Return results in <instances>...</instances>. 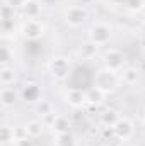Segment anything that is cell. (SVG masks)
I'll return each instance as SVG.
<instances>
[{"label":"cell","instance_id":"1","mask_svg":"<svg viewBox=\"0 0 145 146\" xmlns=\"http://www.w3.org/2000/svg\"><path fill=\"white\" fill-rule=\"evenodd\" d=\"M92 85L96 88H99L101 92H104L106 95L116 92L121 85V78H119V73L114 72V70H109L106 66L99 68L97 72L94 73L92 76Z\"/></svg>","mask_w":145,"mask_h":146},{"label":"cell","instance_id":"2","mask_svg":"<svg viewBox=\"0 0 145 146\" xmlns=\"http://www.w3.org/2000/svg\"><path fill=\"white\" fill-rule=\"evenodd\" d=\"M48 72L50 75L58 80V82H65L70 78L72 75V65L68 61V58L65 56H55L50 63H48Z\"/></svg>","mask_w":145,"mask_h":146},{"label":"cell","instance_id":"3","mask_svg":"<svg viewBox=\"0 0 145 146\" xmlns=\"http://www.w3.org/2000/svg\"><path fill=\"white\" fill-rule=\"evenodd\" d=\"M111 34H113L111 26L106 24V22H103V21H97V22H94V24L89 27L87 37H89V41H92L96 46L101 48V46H106L109 42Z\"/></svg>","mask_w":145,"mask_h":146},{"label":"cell","instance_id":"4","mask_svg":"<svg viewBox=\"0 0 145 146\" xmlns=\"http://www.w3.org/2000/svg\"><path fill=\"white\" fill-rule=\"evenodd\" d=\"M65 24L70 26V27H80L87 22L89 19V10L84 7V5H70L67 10H65Z\"/></svg>","mask_w":145,"mask_h":146},{"label":"cell","instance_id":"5","mask_svg":"<svg viewBox=\"0 0 145 146\" xmlns=\"http://www.w3.org/2000/svg\"><path fill=\"white\" fill-rule=\"evenodd\" d=\"M21 34L28 41H38L44 36V24L41 22V19H26L21 26Z\"/></svg>","mask_w":145,"mask_h":146},{"label":"cell","instance_id":"6","mask_svg":"<svg viewBox=\"0 0 145 146\" xmlns=\"http://www.w3.org/2000/svg\"><path fill=\"white\" fill-rule=\"evenodd\" d=\"M103 66L119 73L125 68V54L116 48H109L103 53Z\"/></svg>","mask_w":145,"mask_h":146},{"label":"cell","instance_id":"7","mask_svg":"<svg viewBox=\"0 0 145 146\" xmlns=\"http://www.w3.org/2000/svg\"><path fill=\"white\" fill-rule=\"evenodd\" d=\"M113 129H114V138L119 139V141H128V139H132L133 134H135V126H133V122H132L128 117H123V115H121V119L114 124Z\"/></svg>","mask_w":145,"mask_h":146},{"label":"cell","instance_id":"8","mask_svg":"<svg viewBox=\"0 0 145 146\" xmlns=\"http://www.w3.org/2000/svg\"><path fill=\"white\" fill-rule=\"evenodd\" d=\"M65 102L73 107V109H79L82 107L84 104H87V88H75L70 87L67 92H65Z\"/></svg>","mask_w":145,"mask_h":146},{"label":"cell","instance_id":"9","mask_svg":"<svg viewBox=\"0 0 145 146\" xmlns=\"http://www.w3.org/2000/svg\"><path fill=\"white\" fill-rule=\"evenodd\" d=\"M22 15L29 21V19H39L41 17V12H43V7L38 0H28L24 3V7L21 9Z\"/></svg>","mask_w":145,"mask_h":146},{"label":"cell","instance_id":"10","mask_svg":"<svg viewBox=\"0 0 145 146\" xmlns=\"http://www.w3.org/2000/svg\"><path fill=\"white\" fill-rule=\"evenodd\" d=\"M99 53V46H96L92 41H85L79 46L77 49V54L80 60H94Z\"/></svg>","mask_w":145,"mask_h":146},{"label":"cell","instance_id":"11","mask_svg":"<svg viewBox=\"0 0 145 146\" xmlns=\"http://www.w3.org/2000/svg\"><path fill=\"white\" fill-rule=\"evenodd\" d=\"M119 78H121V83H125V85H135L140 78V72L135 66H125L119 72Z\"/></svg>","mask_w":145,"mask_h":146},{"label":"cell","instance_id":"12","mask_svg":"<svg viewBox=\"0 0 145 146\" xmlns=\"http://www.w3.org/2000/svg\"><path fill=\"white\" fill-rule=\"evenodd\" d=\"M22 97H24V100H28L31 104H36L41 99V87L38 83H28L22 90Z\"/></svg>","mask_w":145,"mask_h":146},{"label":"cell","instance_id":"13","mask_svg":"<svg viewBox=\"0 0 145 146\" xmlns=\"http://www.w3.org/2000/svg\"><path fill=\"white\" fill-rule=\"evenodd\" d=\"M17 100V92L14 90V87H2L0 90V102L5 109L12 107L14 102Z\"/></svg>","mask_w":145,"mask_h":146},{"label":"cell","instance_id":"14","mask_svg":"<svg viewBox=\"0 0 145 146\" xmlns=\"http://www.w3.org/2000/svg\"><path fill=\"white\" fill-rule=\"evenodd\" d=\"M119 119H121V114L114 109H106L101 114V117H99L103 127H114V124H116Z\"/></svg>","mask_w":145,"mask_h":146},{"label":"cell","instance_id":"15","mask_svg":"<svg viewBox=\"0 0 145 146\" xmlns=\"http://www.w3.org/2000/svg\"><path fill=\"white\" fill-rule=\"evenodd\" d=\"M104 99H106V94L101 92L99 88H96L94 85H91V87L87 88V104L97 107V106H101V104L104 102Z\"/></svg>","mask_w":145,"mask_h":146},{"label":"cell","instance_id":"16","mask_svg":"<svg viewBox=\"0 0 145 146\" xmlns=\"http://www.w3.org/2000/svg\"><path fill=\"white\" fill-rule=\"evenodd\" d=\"M50 127H51V131H53L55 134L68 133V127H70V121H68V117H67V115L56 114V117H55V121H53V124H51Z\"/></svg>","mask_w":145,"mask_h":146},{"label":"cell","instance_id":"17","mask_svg":"<svg viewBox=\"0 0 145 146\" xmlns=\"http://www.w3.org/2000/svg\"><path fill=\"white\" fill-rule=\"evenodd\" d=\"M15 82V70L14 66H2L0 68V83L2 87H12Z\"/></svg>","mask_w":145,"mask_h":146},{"label":"cell","instance_id":"18","mask_svg":"<svg viewBox=\"0 0 145 146\" xmlns=\"http://www.w3.org/2000/svg\"><path fill=\"white\" fill-rule=\"evenodd\" d=\"M44 127L46 124L43 122V119H33L26 124V129H28V134L31 138H39L43 133H44Z\"/></svg>","mask_w":145,"mask_h":146},{"label":"cell","instance_id":"19","mask_svg":"<svg viewBox=\"0 0 145 146\" xmlns=\"http://www.w3.org/2000/svg\"><path fill=\"white\" fill-rule=\"evenodd\" d=\"M34 112H36L41 119H44V117L51 115L55 110H53V104H51L50 100H46V99H39L36 104H34Z\"/></svg>","mask_w":145,"mask_h":146},{"label":"cell","instance_id":"20","mask_svg":"<svg viewBox=\"0 0 145 146\" xmlns=\"http://www.w3.org/2000/svg\"><path fill=\"white\" fill-rule=\"evenodd\" d=\"M55 146H77L75 136L72 133H62V134H55Z\"/></svg>","mask_w":145,"mask_h":146},{"label":"cell","instance_id":"21","mask_svg":"<svg viewBox=\"0 0 145 146\" xmlns=\"http://www.w3.org/2000/svg\"><path fill=\"white\" fill-rule=\"evenodd\" d=\"M12 60H14V49L9 44H3L2 46V58H0L2 66H9Z\"/></svg>","mask_w":145,"mask_h":146},{"label":"cell","instance_id":"22","mask_svg":"<svg viewBox=\"0 0 145 146\" xmlns=\"http://www.w3.org/2000/svg\"><path fill=\"white\" fill-rule=\"evenodd\" d=\"M14 127H10V126H7V124H3L2 126V133H0V139H2V143H12L14 141Z\"/></svg>","mask_w":145,"mask_h":146},{"label":"cell","instance_id":"23","mask_svg":"<svg viewBox=\"0 0 145 146\" xmlns=\"http://www.w3.org/2000/svg\"><path fill=\"white\" fill-rule=\"evenodd\" d=\"M34 138H31V136H24V138H17V139H14L10 145L12 146H34V141H33Z\"/></svg>","mask_w":145,"mask_h":146},{"label":"cell","instance_id":"24","mask_svg":"<svg viewBox=\"0 0 145 146\" xmlns=\"http://www.w3.org/2000/svg\"><path fill=\"white\" fill-rule=\"evenodd\" d=\"M28 0H2V3L3 5H9V7H12V9H22L24 7V3H26Z\"/></svg>","mask_w":145,"mask_h":146},{"label":"cell","instance_id":"25","mask_svg":"<svg viewBox=\"0 0 145 146\" xmlns=\"http://www.w3.org/2000/svg\"><path fill=\"white\" fill-rule=\"evenodd\" d=\"M142 3H144V0H128V2H126V5H128L132 10L140 9V7H142Z\"/></svg>","mask_w":145,"mask_h":146},{"label":"cell","instance_id":"26","mask_svg":"<svg viewBox=\"0 0 145 146\" xmlns=\"http://www.w3.org/2000/svg\"><path fill=\"white\" fill-rule=\"evenodd\" d=\"M142 58L145 60V46H144V49H142Z\"/></svg>","mask_w":145,"mask_h":146},{"label":"cell","instance_id":"27","mask_svg":"<svg viewBox=\"0 0 145 146\" xmlns=\"http://www.w3.org/2000/svg\"><path fill=\"white\" fill-rule=\"evenodd\" d=\"M101 146H113V145H109V143H106V145H101Z\"/></svg>","mask_w":145,"mask_h":146},{"label":"cell","instance_id":"28","mask_svg":"<svg viewBox=\"0 0 145 146\" xmlns=\"http://www.w3.org/2000/svg\"><path fill=\"white\" fill-rule=\"evenodd\" d=\"M144 122H145V112H144Z\"/></svg>","mask_w":145,"mask_h":146},{"label":"cell","instance_id":"29","mask_svg":"<svg viewBox=\"0 0 145 146\" xmlns=\"http://www.w3.org/2000/svg\"><path fill=\"white\" fill-rule=\"evenodd\" d=\"M144 24H145V15H144Z\"/></svg>","mask_w":145,"mask_h":146}]
</instances>
